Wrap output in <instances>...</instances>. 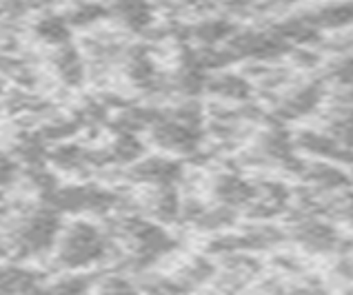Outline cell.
I'll list each match as a JSON object with an SVG mask.
<instances>
[{
    "instance_id": "6da1fadb",
    "label": "cell",
    "mask_w": 353,
    "mask_h": 295,
    "mask_svg": "<svg viewBox=\"0 0 353 295\" xmlns=\"http://www.w3.org/2000/svg\"><path fill=\"white\" fill-rule=\"evenodd\" d=\"M109 253H112V238L87 220H78L63 229L56 242V262L67 271L94 267Z\"/></svg>"
},
{
    "instance_id": "7a4b0ae2",
    "label": "cell",
    "mask_w": 353,
    "mask_h": 295,
    "mask_svg": "<svg viewBox=\"0 0 353 295\" xmlns=\"http://www.w3.org/2000/svg\"><path fill=\"white\" fill-rule=\"evenodd\" d=\"M285 233L300 249L314 253V256H340L353 247L351 240L342 236L334 222L322 216L296 213V218L289 222V229Z\"/></svg>"
},
{
    "instance_id": "3957f363",
    "label": "cell",
    "mask_w": 353,
    "mask_h": 295,
    "mask_svg": "<svg viewBox=\"0 0 353 295\" xmlns=\"http://www.w3.org/2000/svg\"><path fill=\"white\" fill-rule=\"evenodd\" d=\"M118 236L129 244L134 258L143 264L165 258L171 251L178 249V240L171 233H167V229L160 222H154L149 218H123L118 222Z\"/></svg>"
},
{
    "instance_id": "277c9868",
    "label": "cell",
    "mask_w": 353,
    "mask_h": 295,
    "mask_svg": "<svg viewBox=\"0 0 353 295\" xmlns=\"http://www.w3.org/2000/svg\"><path fill=\"white\" fill-rule=\"evenodd\" d=\"M60 231H63V222H60V213L56 209L49 205L36 209L20 220V225L14 229V251L23 258L45 256L56 249Z\"/></svg>"
},
{
    "instance_id": "5b68a950",
    "label": "cell",
    "mask_w": 353,
    "mask_h": 295,
    "mask_svg": "<svg viewBox=\"0 0 353 295\" xmlns=\"http://www.w3.org/2000/svg\"><path fill=\"white\" fill-rule=\"evenodd\" d=\"M45 200L58 213H107L118 205L116 193L100 185H56Z\"/></svg>"
},
{
    "instance_id": "8992f818",
    "label": "cell",
    "mask_w": 353,
    "mask_h": 295,
    "mask_svg": "<svg viewBox=\"0 0 353 295\" xmlns=\"http://www.w3.org/2000/svg\"><path fill=\"white\" fill-rule=\"evenodd\" d=\"M287 240V233L271 225H254L238 233H218L207 244L211 256H242V253L267 251Z\"/></svg>"
},
{
    "instance_id": "52a82bcc",
    "label": "cell",
    "mask_w": 353,
    "mask_h": 295,
    "mask_svg": "<svg viewBox=\"0 0 353 295\" xmlns=\"http://www.w3.org/2000/svg\"><path fill=\"white\" fill-rule=\"evenodd\" d=\"M298 176L302 178V182H307V187L311 191H318V193L347 191L353 182L347 167L334 165V162H327V160L302 162Z\"/></svg>"
},
{
    "instance_id": "ba28073f",
    "label": "cell",
    "mask_w": 353,
    "mask_h": 295,
    "mask_svg": "<svg viewBox=\"0 0 353 295\" xmlns=\"http://www.w3.org/2000/svg\"><path fill=\"white\" fill-rule=\"evenodd\" d=\"M129 176L138 185L176 187L183 180V167H180V162L171 158L151 156V158H140L134 165H129Z\"/></svg>"
},
{
    "instance_id": "9c48e42d",
    "label": "cell",
    "mask_w": 353,
    "mask_h": 295,
    "mask_svg": "<svg viewBox=\"0 0 353 295\" xmlns=\"http://www.w3.org/2000/svg\"><path fill=\"white\" fill-rule=\"evenodd\" d=\"M322 94H325L322 83H318V80H309L305 85L291 87L285 96H280L274 111L280 120H298V118L311 116L320 107Z\"/></svg>"
},
{
    "instance_id": "30bf717a",
    "label": "cell",
    "mask_w": 353,
    "mask_h": 295,
    "mask_svg": "<svg viewBox=\"0 0 353 295\" xmlns=\"http://www.w3.org/2000/svg\"><path fill=\"white\" fill-rule=\"evenodd\" d=\"M291 200L294 196L282 182H260L256 185V196L245 213L254 220H271L282 216L289 209Z\"/></svg>"
},
{
    "instance_id": "8fae6325",
    "label": "cell",
    "mask_w": 353,
    "mask_h": 295,
    "mask_svg": "<svg viewBox=\"0 0 353 295\" xmlns=\"http://www.w3.org/2000/svg\"><path fill=\"white\" fill-rule=\"evenodd\" d=\"M211 196L218 205L234 211H245L256 196V185L238 174H218L211 180Z\"/></svg>"
},
{
    "instance_id": "7c38bea8",
    "label": "cell",
    "mask_w": 353,
    "mask_h": 295,
    "mask_svg": "<svg viewBox=\"0 0 353 295\" xmlns=\"http://www.w3.org/2000/svg\"><path fill=\"white\" fill-rule=\"evenodd\" d=\"M205 91L223 100H229V103H245V100H249L251 94H254V85H251L245 76L220 69L214 76H207Z\"/></svg>"
},
{
    "instance_id": "4fadbf2b",
    "label": "cell",
    "mask_w": 353,
    "mask_h": 295,
    "mask_svg": "<svg viewBox=\"0 0 353 295\" xmlns=\"http://www.w3.org/2000/svg\"><path fill=\"white\" fill-rule=\"evenodd\" d=\"M145 211L149 220L167 225V222L180 220V211H183V200L178 196L176 187H151Z\"/></svg>"
},
{
    "instance_id": "5bb4252c",
    "label": "cell",
    "mask_w": 353,
    "mask_h": 295,
    "mask_svg": "<svg viewBox=\"0 0 353 295\" xmlns=\"http://www.w3.org/2000/svg\"><path fill=\"white\" fill-rule=\"evenodd\" d=\"M311 27L318 32L322 29H345L353 25V0H340V3H327L316 9L300 14Z\"/></svg>"
},
{
    "instance_id": "9a60e30c",
    "label": "cell",
    "mask_w": 353,
    "mask_h": 295,
    "mask_svg": "<svg viewBox=\"0 0 353 295\" xmlns=\"http://www.w3.org/2000/svg\"><path fill=\"white\" fill-rule=\"evenodd\" d=\"M109 16L131 32H145L154 23V9L147 0H112Z\"/></svg>"
},
{
    "instance_id": "2e32d148",
    "label": "cell",
    "mask_w": 353,
    "mask_h": 295,
    "mask_svg": "<svg viewBox=\"0 0 353 295\" xmlns=\"http://www.w3.org/2000/svg\"><path fill=\"white\" fill-rule=\"evenodd\" d=\"M40 287V280L34 271L3 267L0 269V295H32Z\"/></svg>"
},
{
    "instance_id": "e0dca14e",
    "label": "cell",
    "mask_w": 353,
    "mask_h": 295,
    "mask_svg": "<svg viewBox=\"0 0 353 295\" xmlns=\"http://www.w3.org/2000/svg\"><path fill=\"white\" fill-rule=\"evenodd\" d=\"M54 65H56L58 76L63 78L67 85H80V80L85 76V65L74 47H69V45L58 47V52L54 56Z\"/></svg>"
},
{
    "instance_id": "ac0fdd59",
    "label": "cell",
    "mask_w": 353,
    "mask_h": 295,
    "mask_svg": "<svg viewBox=\"0 0 353 295\" xmlns=\"http://www.w3.org/2000/svg\"><path fill=\"white\" fill-rule=\"evenodd\" d=\"M36 36L43 40V43H47V45L63 47V45L69 43V36H72V27H69L65 16L49 14V16H43L36 23Z\"/></svg>"
},
{
    "instance_id": "d6986e66",
    "label": "cell",
    "mask_w": 353,
    "mask_h": 295,
    "mask_svg": "<svg viewBox=\"0 0 353 295\" xmlns=\"http://www.w3.org/2000/svg\"><path fill=\"white\" fill-rule=\"evenodd\" d=\"M65 20L69 23V27H92L96 23H100L105 16H109L107 9L100 3H78L69 9L67 14H63Z\"/></svg>"
},
{
    "instance_id": "ffe728a7",
    "label": "cell",
    "mask_w": 353,
    "mask_h": 295,
    "mask_svg": "<svg viewBox=\"0 0 353 295\" xmlns=\"http://www.w3.org/2000/svg\"><path fill=\"white\" fill-rule=\"evenodd\" d=\"M327 218H336L353 231V191L331 193L327 198Z\"/></svg>"
},
{
    "instance_id": "44dd1931",
    "label": "cell",
    "mask_w": 353,
    "mask_h": 295,
    "mask_svg": "<svg viewBox=\"0 0 353 295\" xmlns=\"http://www.w3.org/2000/svg\"><path fill=\"white\" fill-rule=\"evenodd\" d=\"M100 295H143L134 282L123 276H112L100 284Z\"/></svg>"
},
{
    "instance_id": "7402d4cb",
    "label": "cell",
    "mask_w": 353,
    "mask_h": 295,
    "mask_svg": "<svg viewBox=\"0 0 353 295\" xmlns=\"http://www.w3.org/2000/svg\"><path fill=\"white\" fill-rule=\"evenodd\" d=\"M267 295H329V291L316 282H302V284H289V287H278L269 291Z\"/></svg>"
},
{
    "instance_id": "603a6c76",
    "label": "cell",
    "mask_w": 353,
    "mask_h": 295,
    "mask_svg": "<svg viewBox=\"0 0 353 295\" xmlns=\"http://www.w3.org/2000/svg\"><path fill=\"white\" fill-rule=\"evenodd\" d=\"M16 178H18V162L5 154H0V187L14 185Z\"/></svg>"
},
{
    "instance_id": "cb8c5ba5",
    "label": "cell",
    "mask_w": 353,
    "mask_h": 295,
    "mask_svg": "<svg viewBox=\"0 0 353 295\" xmlns=\"http://www.w3.org/2000/svg\"><path fill=\"white\" fill-rule=\"evenodd\" d=\"M3 89H5V85H3V80H0V94H3Z\"/></svg>"
},
{
    "instance_id": "d4e9b609",
    "label": "cell",
    "mask_w": 353,
    "mask_h": 295,
    "mask_svg": "<svg viewBox=\"0 0 353 295\" xmlns=\"http://www.w3.org/2000/svg\"><path fill=\"white\" fill-rule=\"evenodd\" d=\"M80 295H89V293H80Z\"/></svg>"
},
{
    "instance_id": "484cf974",
    "label": "cell",
    "mask_w": 353,
    "mask_h": 295,
    "mask_svg": "<svg viewBox=\"0 0 353 295\" xmlns=\"http://www.w3.org/2000/svg\"><path fill=\"white\" fill-rule=\"evenodd\" d=\"M349 295H353V291H351V293H349Z\"/></svg>"
},
{
    "instance_id": "4316f807",
    "label": "cell",
    "mask_w": 353,
    "mask_h": 295,
    "mask_svg": "<svg viewBox=\"0 0 353 295\" xmlns=\"http://www.w3.org/2000/svg\"><path fill=\"white\" fill-rule=\"evenodd\" d=\"M109 3H112V0H109Z\"/></svg>"
}]
</instances>
